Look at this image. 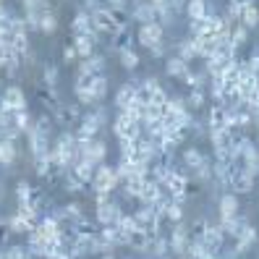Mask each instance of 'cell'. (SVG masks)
Wrapping results in <instances>:
<instances>
[{
    "instance_id": "1",
    "label": "cell",
    "mask_w": 259,
    "mask_h": 259,
    "mask_svg": "<svg viewBox=\"0 0 259 259\" xmlns=\"http://www.w3.org/2000/svg\"><path fill=\"white\" fill-rule=\"evenodd\" d=\"M118 186H120V181H118V173H115V165L102 162V165L95 167V178H92V186H89L95 194H113Z\"/></svg>"
},
{
    "instance_id": "2",
    "label": "cell",
    "mask_w": 259,
    "mask_h": 259,
    "mask_svg": "<svg viewBox=\"0 0 259 259\" xmlns=\"http://www.w3.org/2000/svg\"><path fill=\"white\" fill-rule=\"evenodd\" d=\"M113 134H115V139H131V142H139L142 139V123L139 120H134L123 113H118L115 120H113Z\"/></svg>"
},
{
    "instance_id": "3",
    "label": "cell",
    "mask_w": 259,
    "mask_h": 259,
    "mask_svg": "<svg viewBox=\"0 0 259 259\" xmlns=\"http://www.w3.org/2000/svg\"><path fill=\"white\" fill-rule=\"evenodd\" d=\"M123 215V207H120L115 199H108V202H100L95 207V223L102 228V225H115Z\"/></svg>"
},
{
    "instance_id": "4",
    "label": "cell",
    "mask_w": 259,
    "mask_h": 259,
    "mask_svg": "<svg viewBox=\"0 0 259 259\" xmlns=\"http://www.w3.org/2000/svg\"><path fill=\"white\" fill-rule=\"evenodd\" d=\"M92 26H95V32H97L100 37H113L118 29H120V26L115 24V19H113V13H110L108 6L92 13Z\"/></svg>"
},
{
    "instance_id": "5",
    "label": "cell",
    "mask_w": 259,
    "mask_h": 259,
    "mask_svg": "<svg viewBox=\"0 0 259 259\" xmlns=\"http://www.w3.org/2000/svg\"><path fill=\"white\" fill-rule=\"evenodd\" d=\"M0 105H6V108L13 110V113L26 110V92L19 84H8L3 92H0Z\"/></svg>"
},
{
    "instance_id": "6",
    "label": "cell",
    "mask_w": 259,
    "mask_h": 259,
    "mask_svg": "<svg viewBox=\"0 0 259 259\" xmlns=\"http://www.w3.org/2000/svg\"><path fill=\"white\" fill-rule=\"evenodd\" d=\"M136 39H139L142 48H152V45H157V42H165V26L157 24V21H149V24H142L139 26V32H136Z\"/></svg>"
},
{
    "instance_id": "7",
    "label": "cell",
    "mask_w": 259,
    "mask_h": 259,
    "mask_svg": "<svg viewBox=\"0 0 259 259\" xmlns=\"http://www.w3.org/2000/svg\"><path fill=\"white\" fill-rule=\"evenodd\" d=\"M189 241H191V231H189V225H186V223H176V225H173V231H170V236H167L170 251H173L176 256L186 254Z\"/></svg>"
},
{
    "instance_id": "8",
    "label": "cell",
    "mask_w": 259,
    "mask_h": 259,
    "mask_svg": "<svg viewBox=\"0 0 259 259\" xmlns=\"http://www.w3.org/2000/svg\"><path fill=\"white\" fill-rule=\"evenodd\" d=\"M254 186H256V178H254L251 173L243 170V167L238 165V160H236L233 176H231V186H228V189H231L233 194H251Z\"/></svg>"
},
{
    "instance_id": "9",
    "label": "cell",
    "mask_w": 259,
    "mask_h": 259,
    "mask_svg": "<svg viewBox=\"0 0 259 259\" xmlns=\"http://www.w3.org/2000/svg\"><path fill=\"white\" fill-rule=\"evenodd\" d=\"M199 241L204 243V246L209 249V251H220L223 246H225V241H228V236L223 233V228H220V223L215 225V223H207L204 225V233L199 236Z\"/></svg>"
},
{
    "instance_id": "10",
    "label": "cell",
    "mask_w": 259,
    "mask_h": 259,
    "mask_svg": "<svg viewBox=\"0 0 259 259\" xmlns=\"http://www.w3.org/2000/svg\"><path fill=\"white\" fill-rule=\"evenodd\" d=\"M256 238H259V236H256V228L246 223V225L238 231V236L233 238V251H236V254H246L254 243H256Z\"/></svg>"
},
{
    "instance_id": "11",
    "label": "cell",
    "mask_w": 259,
    "mask_h": 259,
    "mask_svg": "<svg viewBox=\"0 0 259 259\" xmlns=\"http://www.w3.org/2000/svg\"><path fill=\"white\" fill-rule=\"evenodd\" d=\"M228 128V108L225 105H215L207 110V131H225Z\"/></svg>"
},
{
    "instance_id": "12",
    "label": "cell",
    "mask_w": 259,
    "mask_h": 259,
    "mask_svg": "<svg viewBox=\"0 0 259 259\" xmlns=\"http://www.w3.org/2000/svg\"><path fill=\"white\" fill-rule=\"evenodd\" d=\"M238 209H241L238 194L228 191V194L220 196V202H218V215H220V220H231V218H236V215H238Z\"/></svg>"
},
{
    "instance_id": "13",
    "label": "cell",
    "mask_w": 259,
    "mask_h": 259,
    "mask_svg": "<svg viewBox=\"0 0 259 259\" xmlns=\"http://www.w3.org/2000/svg\"><path fill=\"white\" fill-rule=\"evenodd\" d=\"M128 11H131V19L139 21V26H142V24H149V21H155V8L149 6V0H136V6L128 8Z\"/></svg>"
},
{
    "instance_id": "14",
    "label": "cell",
    "mask_w": 259,
    "mask_h": 259,
    "mask_svg": "<svg viewBox=\"0 0 259 259\" xmlns=\"http://www.w3.org/2000/svg\"><path fill=\"white\" fill-rule=\"evenodd\" d=\"M131 100H136V81H126V84H120V87H118V92H115V100H113V105L118 108V113L123 110Z\"/></svg>"
},
{
    "instance_id": "15",
    "label": "cell",
    "mask_w": 259,
    "mask_h": 259,
    "mask_svg": "<svg viewBox=\"0 0 259 259\" xmlns=\"http://www.w3.org/2000/svg\"><path fill=\"white\" fill-rule=\"evenodd\" d=\"M189 71H191L189 63H186L184 58H178V55H170V58L165 60V73H167V76H173V79H184Z\"/></svg>"
},
{
    "instance_id": "16",
    "label": "cell",
    "mask_w": 259,
    "mask_h": 259,
    "mask_svg": "<svg viewBox=\"0 0 259 259\" xmlns=\"http://www.w3.org/2000/svg\"><path fill=\"white\" fill-rule=\"evenodd\" d=\"M73 48H76V53H79V60H87V58L95 55L97 42L89 34H79V37H73Z\"/></svg>"
},
{
    "instance_id": "17",
    "label": "cell",
    "mask_w": 259,
    "mask_h": 259,
    "mask_svg": "<svg viewBox=\"0 0 259 259\" xmlns=\"http://www.w3.org/2000/svg\"><path fill=\"white\" fill-rule=\"evenodd\" d=\"M19 160V144L11 139H0V165H13Z\"/></svg>"
},
{
    "instance_id": "18",
    "label": "cell",
    "mask_w": 259,
    "mask_h": 259,
    "mask_svg": "<svg viewBox=\"0 0 259 259\" xmlns=\"http://www.w3.org/2000/svg\"><path fill=\"white\" fill-rule=\"evenodd\" d=\"M68 170H71V173H73L76 178H79V181H81V184H84L87 189L92 186V178H95V165H89V162L79 160V162H76V165H71Z\"/></svg>"
},
{
    "instance_id": "19",
    "label": "cell",
    "mask_w": 259,
    "mask_h": 259,
    "mask_svg": "<svg viewBox=\"0 0 259 259\" xmlns=\"http://www.w3.org/2000/svg\"><path fill=\"white\" fill-rule=\"evenodd\" d=\"M105 63H108V58L95 53L92 58L81 60V63H79V71H87V73H92V76H100V73H105Z\"/></svg>"
},
{
    "instance_id": "20",
    "label": "cell",
    "mask_w": 259,
    "mask_h": 259,
    "mask_svg": "<svg viewBox=\"0 0 259 259\" xmlns=\"http://www.w3.org/2000/svg\"><path fill=\"white\" fill-rule=\"evenodd\" d=\"M204 160H207V155H204L199 147H186V149H184V165H186L189 173L196 170V167H199Z\"/></svg>"
},
{
    "instance_id": "21",
    "label": "cell",
    "mask_w": 259,
    "mask_h": 259,
    "mask_svg": "<svg viewBox=\"0 0 259 259\" xmlns=\"http://www.w3.org/2000/svg\"><path fill=\"white\" fill-rule=\"evenodd\" d=\"M238 24H241V26H246L249 32L259 26V6L254 3V0H251L249 6H243V13H241V21H238Z\"/></svg>"
},
{
    "instance_id": "22",
    "label": "cell",
    "mask_w": 259,
    "mask_h": 259,
    "mask_svg": "<svg viewBox=\"0 0 259 259\" xmlns=\"http://www.w3.org/2000/svg\"><path fill=\"white\" fill-rule=\"evenodd\" d=\"M149 243H152V236L147 231H142V228H136V231L128 236V246L134 251H149Z\"/></svg>"
},
{
    "instance_id": "23",
    "label": "cell",
    "mask_w": 259,
    "mask_h": 259,
    "mask_svg": "<svg viewBox=\"0 0 259 259\" xmlns=\"http://www.w3.org/2000/svg\"><path fill=\"white\" fill-rule=\"evenodd\" d=\"M39 32L42 34H55L58 32V13L55 11H50V8L42 11V16H39Z\"/></svg>"
},
{
    "instance_id": "24",
    "label": "cell",
    "mask_w": 259,
    "mask_h": 259,
    "mask_svg": "<svg viewBox=\"0 0 259 259\" xmlns=\"http://www.w3.org/2000/svg\"><path fill=\"white\" fill-rule=\"evenodd\" d=\"M108 89H110V79H108V76H105V73L95 76V81H92V97H95V105L108 97Z\"/></svg>"
},
{
    "instance_id": "25",
    "label": "cell",
    "mask_w": 259,
    "mask_h": 259,
    "mask_svg": "<svg viewBox=\"0 0 259 259\" xmlns=\"http://www.w3.org/2000/svg\"><path fill=\"white\" fill-rule=\"evenodd\" d=\"M118 60H120V68H126L128 73L139 68V53H136L134 48H126L118 53Z\"/></svg>"
},
{
    "instance_id": "26",
    "label": "cell",
    "mask_w": 259,
    "mask_h": 259,
    "mask_svg": "<svg viewBox=\"0 0 259 259\" xmlns=\"http://www.w3.org/2000/svg\"><path fill=\"white\" fill-rule=\"evenodd\" d=\"M186 13H189V19H191V21H199V19H204L207 13H209V8H207V0H189V3H186Z\"/></svg>"
},
{
    "instance_id": "27",
    "label": "cell",
    "mask_w": 259,
    "mask_h": 259,
    "mask_svg": "<svg viewBox=\"0 0 259 259\" xmlns=\"http://www.w3.org/2000/svg\"><path fill=\"white\" fill-rule=\"evenodd\" d=\"M32 196H34V186L26 184V181H19L16 184V204H32Z\"/></svg>"
},
{
    "instance_id": "28",
    "label": "cell",
    "mask_w": 259,
    "mask_h": 259,
    "mask_svg": "<svg viewBox=\"0 0 259 259\" xmlns=\"http://www.w3.org/2000/svg\"><path fill=\"white\" fill-rule=\"evenodd\" d=\"M246 42H249V29L241 26V24H236V26L231 29V45H233L236 50H241Z\"/></svg>"
},
{
    "instance_id": "29",
    "label": "cell",
    "mask_w": 259,
    "mask_h": 259,
    "mask_svg": "<svg viewBox=\"0 0 259 259\" xmlns=\"http://www.w3.org/2000/svg\"><path fill=\"white\" fill-rule=\"evenodd\" d=\"M176 55H178V58H184L186 63H191V60L196 58V45H194V39H191V37H189V39H181Z\"/></svg>"
},
{
    "instance_id": "30",
    "label": "cell",
    "mask_w": 259,
    "mask_h": 259,
    "mask_svg": "<svg viewBox=\"0 0 259 259\" xmlns=\"http://www.w3.org/2000/svg\"><path fill=\"white\" fill-rule=\"evenodd\" d=\"M63 215H66L68 225H73V223H79V220H84V207H81L79 202H68V204L63 207Z\"/></svg>"
},
{
    "instance_id": "31",
    "label": "cell",
    "mask_w": 259,
    "mask_h": 259,
    "mask_svg": "<svg viewBox=\"0 0 259 259\" xmlns=\"http://www.w3.org/2000/svg\"><path fill=\"white\" fill-rule=\"evenodd\" d=\"M204 79H207V71H189L184 76V81L191 87V89H204Z\"/></svg>"
},
{
    "instance_id": "32",
    "label": "cell",
    "mask_w": 259,
    "mask_h": 259,
    "mask_svg": "<svg viewBox=\"0 0 259 259\" xmlns=\"http://www.w3.org/2000/svg\"><path fill=\"white\" fill-rule=\"evenodd\" d=\"M42 76H45V84H48V89H55V87H58V76H60V71H58L55 63H45Z\"/></svg>"
},
{
    "instance_id": "33",
    "label": "cell",
    "mask_w": 259,
    "mask_h": 259,
    "mask_svg": "<svg viewBox=\"0 0 259 259\" xmlns=\"http://www.w3.org/2000/svg\"><path fill=\"white\" fill-rule=\"evenodd\" d=\"M13 126L21 128L24 134L32 128V126H34V120H32V115H29V110H19L16 115H13Z\"/></svg>"
},
{
    "instance_id": "34",
    "label": "cell",
    "mask_w": 259,
    "mask_h": 259,
    "mask_svg": "<svg viewBox=\"0 0 259 259\" xmlns=\"http://www.w3.org/2000/svg\"><path fill=\"white\" fill-rule=\"evenodd\" d=\"M34 173H37L39 178H50V176H53L50 160H48V157H34Z\"/></svg>"
},
{
    "instance_id": "35",
    "label": "cell",
    "mask_w": 259,
    "mask_h": 259,
    "mask_svg": "<svg viewBox=\"0 0 259 259\" xmlns=\"http://www.w3.org/2000/svg\"><path fill=\"white\" fill-rule=\"evenodd\" d=\"M186 105H189V110H202V105H204V92L202 89H191L189 97H186Z\"/></svg>"
},
{
    "instance_id": "36",
    "label": "cell",
    "mask_w": 259,
    "mask_h": 259,
    "mask_svg": "<svg viewBox=\"0 0 259 259\" xmlns=\"http://www.w3.org/2000/svg\"><path fill=\"white\" fill-rule=\"evenodd\" d=\"M32 254H29L26 246H21V243H13V246L6 249V259H29Z\"/></svg>"
},
{
    "instance_id": "37",
    "label": "cell",
    "mask_w": 259,
    "mask_h": 259,
    "mask_svg": "<svg viewBox=\"0 0 259 259\" xmlns=\"http://www.w3.org/2000/svg\"><path fill=\"white\" fill-rule=\"evenodd\" d=\"M13 58H19V55L13 53V48H11V42H3V45H0V68H6V66L11 63Z\"/></svg>"
},
{
    "instance_id": "38",
    "label": "cell",
    "mask_w": 259,
    "mask_h": 259,
    "mask_svg": "<svg viewBox=\"0 0 259 259\" xmlns=\"http://www.w3.org/2000/svg\"><path fill=\"white\" fill-rule=\"evenodd\" d=\"M13 110H8L6 105H0V131H6V128H11L13 126Z\"/></svg>"
},
{
    "instance_id": "39",
    "label": "cell",
    "mask_w": 259,
    "mask_h": 259,
    "mask_svg": "<svg viewBox=\"0 0 259 259\" xmlns=\"http://www.w3.org/2000/svg\"><path fill=\"white\" fill-rule=\"evenodd\" d=\"M21 60H24V58H13L11 63H8L6 68H3L8 79H16V76H19V66H21Z\"/></svg>"
},
{
    "instance_id": "40",
    "label": "cell",
    "mask_w": 259,
    "mask_h": 259,
    "mask_svg": "<svg viewBox=\"0 0 259 259\" xmlns=\"http://www.w3.org/2000/svg\"><path fill=\"white\" fill-rule=\"evenodd\" d=\"M149 55H152V58H165V55H167V45H165V42L152 45V48H149Z\"/></svg>"
},
{
    "instance_id": "41",
    "label": "cell",
    "mask_w": 259,
    "mask_h": 259,
    "mask_svg": "<svg viewBox=\"0 0 259 259\" xmlns=\"http://www.w3.org/2000/svg\"><path fill=\"white\" fill-rule=\"evenodd\" d=\"M63 60H66V63H73V60H79V53H76L73 42H71V45H66V48H63Z\"/></svg>"
},
{
    "instance_id": "42",
    "label": "cell",
    "mask_w": 259,
    "mask_h": 259,
    "mask_svg": "<svg viewBox=\"0 0 259 259\" xmlns=\"http://www.w3.org/2000/svg\"><path fill=\"white\" fill-rule=\"evenodd\" d=\"M100 8H105L102 0H84V11H87V13H95V11H100Z\"/></svg>"
},
{
    "instance_id": "43",
    "label": "cell",
    "mask_w": 259,
    "mask_h": 259,
    "mask_svg": "<svg viewBox=\"0 0 259 259\" xmlns=\"http://www.w3.org/2000/svg\"><path fill=\"white\" fill-rule=\"evenodd\" d=\"M246 63H249V71L256 76V79H259V53H254L251 58H246Z\"/></svg>"
},
{
    "instance_id": "44",
    "label": "cell",
    "mask_w": 259,
    "mask_h": 259,
    "mask_svg": "<svg viewBox=\"0 0 259 259\" xmlns=\"http://www.w3.org/2000/svg\"><path fill=\"white\" fill-rule=\"evenodd\" d=\"M149 6L155 8V11H160V8H170V0H149Z\"/></svg>"
},
{
    "instance_id": "45",
    "label": "cell",
    "mask_w": 259,
    "mask_h": 259,
    "mask_svg": "<svg viewBox=\"0 0 259 259\" xmlns=\"http://www.w3.org/2000/svg\"><path fill=\"white\" fill-rule=\"evenodd\" d=\"M100 259H115V254H113V251H108V254H102Z\"/></svg>"
},
{
    "instance_id": "46",
    "label": "cell",
    "mask_w": 259,
    "mask_h": 259,
    "mask_svg": "<svg viewBox=\"0 0 259 259\" xmlns=\"http://www.w3.org/2000/svg\"><path fill=\"white\" fill-rule=\"evenodd\" d=\"M178 259H194V256H189V254H181Z\"/></svg>"
},
{
    "instance_id": "47",
    "label": "cell",
    "mask_w": 259,
    "mask_h": 259,
    "mask_svg": "<svg viewBox=\"0 0 259 259\" xmlns=\"http://www.w3.org/2000/svg\"><path fill=\"white\" fill-rule=\"evenodd\" d=\"M0 259H6V251H0Z\"/></svg>"
},
{
    "instance_id": "48",
    "label": "cell",
    "mask_w": 259,
    "mask_h": 259,
    "mask_svg": "<svg viewBox=\"0 0 259 259\" xmlns=\"http://www.w3.org/2000/svg\"><path fill=\"white\" fill-rule=\"evenodd\" d=\"M256 160H259V144H256Z\"/></svg>"
},
{
    "instance_id": "49",
    "label": "cell",
    "mask_w": 259,
    "mask_h": 259,
    "mask_svg": "<svg viewBox=\"0 0 259 259\" xmlns=\"http://www.w3.org/2000/svg\"><path fill=\"white\" fill-rule=\"evenodd\" d=\"M42 3H45V6H50V0H42Z\"/></svg>"
},
{
    "instance_id": "50",
    "label": "cell",
    "mask_w": 259,
    "mask_h": 259,
    "mask_svg": "<svg viewBox=\"0 0 259 259\" xmlns=\"http://www.w3.org/2000/svg\"><path fill=\"white\" fill-rule=\"evenodd\" d=\"M126 259H131V256H126Z\"/></svg>"
},
{
    "instance_id": "51",
    "label": "cell",
    "mask_w": 259,
    "mask_h": 259,
    "mask_svg": "<svg viewBox=\"0 0 259 259\" xmlns=\"http://www.w3.org/2000/svg\"><path fill=\"white\" fill-rule=\"evenodd\" d=\"M256 259H259V256H256Z\"/></svg>"
}]
</instances>
